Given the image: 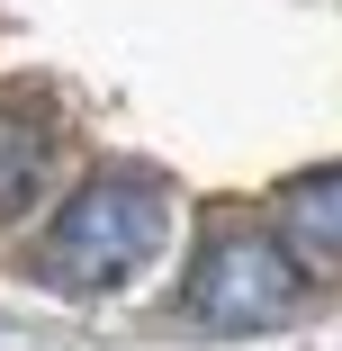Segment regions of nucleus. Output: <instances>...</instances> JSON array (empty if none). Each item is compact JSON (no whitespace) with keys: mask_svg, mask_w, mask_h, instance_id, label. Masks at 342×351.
<instances>
[{"mask_svg":"<svg viewBox=\"0 0 342 351\" xmlns=\"http://www.w3.org/2000/svg\"><path fill=\"white\" fill-rule=\"evenodd\" d=\"M280 243L297 252L306 279H342V162L280 189Z\"/></svg>","mask_w":342,"mask_h":351,"instance_id":"nucleus-3","label":"nucleus"},{"mask_svg":"<svg viewBox=\"0 0 342 351\" xmlns=\"http://www.w3.org/2000/svg\"><path fill=\"white\" fill-rule=\"evenodd\" d=\"M162 226H171L162 180H145V171H99V180H82L73 198L54 207V226H45V279H54V289H82V298L126 289V279L154 261Z\"/></svg>","mask_w":342,"mask_h":351,"instance_id":"nucleus-1","label":"nucleus"},{"mask_svg":"<svg viewBox=\"0 0 342 351\" xmlns=\"http://www.w3.org/2000/svg\"><path fill=\"white\" fill-rule=\"evenodd\" d=\"M297 298H306L297 252L261 226H217L189 261V289H180L198 333H270V324L297 315Z\"/></svg>","mask_w":342,"mask_h":351,"instance_id":"nucleus-2","label":"nucleus"},{"mask_svg":"<svg viewBox=\"0 0 342 351\" xmlns=\"http://www.w3.org/2000/svg\"><path fill=\"white\" fill-rule=\"evenodd\" d=\"M36 180H45V126H36L27 108H0V217L27 207Z\"/></svg>","mask_w":342,"mask_h":351,"instance_id":"nucleus-4","label":"nucleus"}]
</instances>
